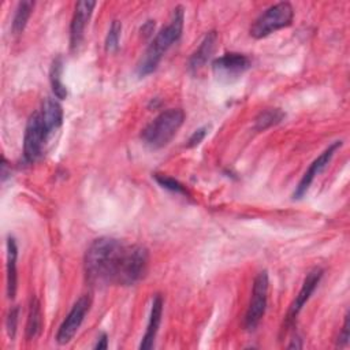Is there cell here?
Instances as JSON below:
<instances>
[{
  "label": "cell",
  "mask_w": 350,
  "mask_h": 350,
  "mask_svg": "<svg viewBox=\"0 0 350 350\" xmlns=\"http://www.w3.org/2000/svg\"><path fill=\"white\" fill-rule=\"evenodd\" d=\"M127 245L112 237L94 239L85 253L86 280L96 287L119 284Z\"/></svg>",
  "instance_id": "1"
},
{
  "label": "cell",
  "mask_w": 350,
  "mask_h": 350,
  "mask_svg": "<svg viewBox=\"0 0 350 350\" xmlns=\"http://www.w3.org/2000/svg\"><path fill=\"white\" fill-rule=\"evenodd\" d=\"M183 8L180 5L175 7L170 22L159 30V33L153 37L145 53L139 59L137 64V74L139 77H146L152 74L157 68L164 53L180 38L183 30Z\"/></svg>",
  "instance_id": "2"
},
{
  "label": "cell",
  "mask_w": 350,
  "mask_h": 350,
  "mask_svg": "<svg viewBox=\"0 0 350 350\" xmlns=\"http://www.w3.org/2000/svg\"><path fill=\"white\" fill-rule=\"evenodd\" d=\"M185 120V112L180 108H168L160 112L150 123L141 131L142 141L153 148L159 149L165 146L178 133Z\"/></svg>",
  "instance_id": "3"
},
{
  "label": "cell",
  "mask_w": 350,
  "mask_h": 350,
  "mask_svg": "<svg viewBox=\"0 0 350 350\" xmlns=\"http://www.w3.org/2000/svg\"><path fill=\"white\" fill-rule=\"evenodd\" d=\"M294 18V8L287 1L276 3L261 12L250 26V36L254 38H264L271 33L291 25Z\"/></svg>",
  "instance_id": "4"
},
{
  "label": "cell",
  "mask_w": 350,
  "mask_h": 350,
  "mask_svg": "<svg viewBox=\"0 0 350 350\" xmlns=\"http://www.w3.org/2000/svg\"><path fill=\"white\" fill-rule=\"evenodd\" d=\"M48 137H49V131L46 130L42 122L40 111L31 113L26 123V130L23 137V156L26 161L33 163L42 156L44 146Z\"/></svg>",
  "instance_id": "5"
},
{
  "label": "cell",
  "mask_w": 350,
  "mask_h": 350,
  "mask_svg": "<svg viewBox=\"0 0 350 350\" xmlns=\"http://www.w3.org/2000/svg\"><path fill=\"white\" fill-rule=\"evenodd\" d=\"M268 273L267 271H261L257 273L253 282L252 288V298L245 314L243 325L247 331H253L258 323L261 321L265 309H267V299H268Z\"/></svg>",
  "instance_id": "6"
},
{
  "label": "cell",
  "mask_w": 350,
  "mask_h": 350,
  "mask_svg": "<svg viewBox=\"0 0 350 350\" xmlns=\"http://www.w3.org/2000/svg\"><path fill=\"white\" fill-rule=\"evenodd\" d=\"M90 304H92V299H90V297L88 294L81 295L74 302V305L71 306L68 314L64 317L63 323L60 324V327L57 329L56 342L59 345H66V343H68L74 338V335L79 329L85 316L88 314V312L90 309Z\"/></svg>",
  "instance_id": "7"
},
{
  "label": "cell",
  "mask_w": 350,
  "mask_h": 350,
  "mask_svg": "<svg viewBox=\"0 0 350 350\" xmlns=\"http://www.w3.org/2000/svg\"><path fill=\"white\" fill-rule=\"evenodd\" d=\"M323 273H324V271H323L321 268H319V267H316V268H313L312 271L308 272V275H306V278H305V280H304V283H302L301 290L298 291L295 299L293 301V304H291L290 308H288V312H287V314H286V319H284L282 331L288 329V327L294 323V320L297 319L298 313L301 312V309H302L304 305L308 302V299H309L310 295L313 294L314 288H316L317 284L320 283V280H321V278H323Z\"/></svg>",
  "instance_id": "8"
},
{
  "label": "cell",
  "mask_w": 350,
  "mask_h": 350,
  "mask_svg": "<svg viewBox=\"0 0 350 350\" xmlns=\"http://www.w3.org/2000/svg\"><path fill=\"white\" fill-rule=\"evenodd\" d=\"M340 146H342V141H340V139L334 141L328 148H325V149L323 150V153H321L317 159H314V160L312 161V164H310L309 168L305 171V174L302 175L301 180L298 182V185H297V187H295V190H294V194H293L294 198L298 200V198H302V197L306 194V191L309 190V187H310L313 179L316 178V175H319L323 170H325V167H327V165L329 164V161L332 160L335 152H336Z\"/></svg>",
  "instance_id": "9"
},
{
  "label": "cell",
  "mask_w": 350,
  "mask_h": 350,
  "mask_svg": "<svg viewBox=\"0 0 350 350\" xmlns=\"http://www.w3.org/2000/svg\"><path fill=\"white\" fill-rule=\"evenodd\" d=\"M96 7V1H78L70 25V48L71 51L78 49L83 40L86 23Z\"/></svg>",
  "instance_id": "10"
},
{
  "label": "cell",
  "mask_w": 350,
  "mask_h": 350,
  "mask_svg": "<svg viewBox=\"0 0 350 350\" xmlns=\"http://www.w3.org/2000/svg\"><path fill=\"white\" fill-rule=\"evenodd\" d=\"M213 71L221 77H237L250 67V59L238 52H227L212 63Z\"/></svg>",
  "instance_id": "11"
},
{
  "label": "cell",
  "mask_w": 350,
  "mask_h": 350,
  "mask_svg": "<svg viewBox=\"0 0 350 350\" xmlns=\"http://www.w3.org/2000/svg\"><path fill=\"white\" fill-rule=\"evenodd\" d=\"M216 42H217V33L215 30L208 31L202 38L201 44L198 45V48L194 51V53L189 59L187 66L190 71L196 72L206 64V62L211 59L212 53L215 52Z\"/></svg>",
  "instance_id": "12"
},
{
  "label": "cell",
  "mask_w": 350,
  "mask_h": 350,
  "mask_svg": "<svg viewBox=\"0 0 350 350\" xmlns=\"http://www.w3.org/2000/svg\"><path fill=\"white\" fill-rule=\"evenodd\" d=\"M161 314H163V297L160 294H156L152 302L150 314L146 325L145 335L142 336L139 349H152L154 345V339L161 323Z\"/></svg>",
  "instance_id": "13"
},
{
  "label": "cell",
  "mask_w": 350,
  "mask_h": 350,
  "mask_svg": "<svg viewBox=\"0 0 350 350\" xmlns=\"http://www.w3.org/2000/svg\"><path fill=\"white\" fill-rule=\"evenodd\" d=\"M40 113H41L42 122H44L46 130L49 131V134H51L53 130H56V129H59V127L62 126V122H63V109H62V105L59 104L57 100L51 98V97H46V98L42 101Z\"/></svg>",
  "instance_id": "14"
},
{
  "label": "cell",
  "mask_w": 350,
  "mask_h": 350,
  "mask_svg": "<svg viewBox=\"0 0 350 350\" xmlns=\"http://www.w3.org/2000/svg\"><path fill=\"white\" fill-rule=\"evenodd\" d=\"M16 257L18 247L12 237L7 238V295L14 299L16 293Z\"/></svg>",
  "instance_id": "15"
},
{
  "label": "cell",
  "mask_w": 350,
  "mask_h": 350,
  "mask_svg": "<svg viewBox=\"0 0 350 350\" xmlns=\"http://www.w3.org/2000/svg\"><path fill=\"white\" fill-rule=\"evenodd\" d=\"M42 327V312H41V304L37 297H31L30 305H29V314L26 321V339L34 340Z\"/></svg>",
  "instance_id": "16"
},
{
  "label": "cell",
  "mask_w": 350,
  "mask_h": 350,
  "mask_svg": "<svg viewBox=\"0 0 350 350\" xmlns=\"http://www.w3.org/2000/svg\"><path fill=\"white\" fill-rule=\"evenodd\" d=\"M62 74H63V59L62 56H57L52 62L51 71H49V81H51L52 92L59 100H64L67 97V88L62 81Z\"/></svg>",
  "instance_id": "17"
},
{
  "label": "cell",
  "mask_w": 350,
  "mask_h": 350,
  "mask_svg": "<svg viewBox=\"0 0 350 350\" xmlns=\"http://www.w3.org/2000/svg\"><path fill=\"white\" fill-rule=\"evenodd\" d=\"M286 113L279 108H268L261 111L254 119V129L257 131H264L284 119Z\"/></svg>",
  "instance_id": "18"
},
{
  "label": "cell",
  "mask_w": 350,
  "mask_h": 350,
  "mask_svg": "<svg viewBox=\"0 0 350 350\" xmlns=\"http://www.w3.org/2000/svg\"><path fill=\"white\" fill-rule=\"evenodd\" d=\"M34 8V3L33 1H21L18 3V7L15 10V14H14V19H12V33L14 34H21L26 25H27V21L31 15V11Z\"/></svg>",
  "instance_id": "19"
},
{
  "label": "cell",
  "mask_w": 350,
  "mask_h": 350,
  "mask_svg": "<svg viewBox=\"0 0 350 350\" xmlns=\"http://www.w3.org/2000/svg\"><path fill=\"white\" fill-rule=\"evenodd\" d=\"M122 33V23L119 21H112L105 37V51L107 52H116L119 48V38Z\"/></svg>",
  "instance_id": "20"
},
{
  "label": "cell",
  "mask_w": 350,
  "mask_h": 350,
  "mask_svg": "<svg viewBox=\"0 0 350 350\" xmlns=\"http://www.w3.org/2000/svg\"><path fill=\"white\" fill-rule=\"evenodd\" d=\"M153 176L157 180V183L160 186H163L164 189L171 190L174 193H179V194H187V190L185 189V186L180 182H178L176 179H174L168 175H163V174H154Z\"/></svg>",
  "instance_id": "21"
},
{
  "label": "cell",
  "mask_w": 350,
  "mask_h": 350,
  "mask_svg": "<svg viewBox=\"0 0 350 350\" xmlns=\"http://www.w3.org/2000/svg\"><path fill=\"white\" fill-rule=\"evenodd\" d=\"M18 317H19V308L18 306L11 308L7 313V317H5V328H7V334L11 339H14L15 334H16Z\"/></svg>",
  "instance_id": "22"
},
{
  "label": "cell",
  "mask_w": 350,
  "mask_h": 350,
  "mask_svg": "<svg viewBox=\"0 0 350 350\" xmlns=\"http://www.w3.org/2000/svg\"><path fill=\"white\" fill-rule=\"evenodd\" d=\"M206 133H208V126H202V127L197 129L196 131H193V134L190 135V138H189V141H187V146H189V148L197 146V145L205 138Z\"/></svg>",
  "instance_id": "23"
},
{
  "label": "cell",
  "mask_w": 350,
  "mask_h": 350,
  "mask_svg": "<svg viewBox=\"0 0 350 350\" xmlns=\"http://www.w3.org/2000/svg\"><path fill=\"white\" fill-rule=\"evenodd\" d=\"M349 313L345 316V323L342 327V332L338 336V346H346L349 342Z\"/></svg>",
  "instance_id": "24"
},
{
  "label": "cell",
  "mask_w": 350,
  "mask_h": 350,
  "mask_svg": "<svg viewBox=\"0 0 350 350\" xmlns=\"http://www.w3.org/2000/svg\"><path fill=\"white\" fill-rule=\"evenodd\" d=\"M108 347V336L107 334H101L97 339V343L94 345V349H107Z\"/></svg>",
  "instance_id": "25"
},
{
  "label": "cell",
  "mask_w": 350,
  "mask_h": 350,
  "mask_svg": "<svg viewBox=\"0 0 350 350\" xmlns=\"http://www.w3.org/2000/svg\"><path fill=\"white\" fill-rule=\"evenodd\" d=\"M299 340L301 339H293V342L288 345V349H301L302 343Z\"/></svg>",
  "instance_id": "26"
}]
</instances>
